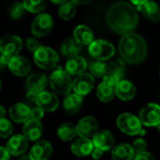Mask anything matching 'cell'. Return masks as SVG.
I'll return each mask as SVG.
<instances>
[{
    "label": "cell",
    "mask_w": 160,
    "mask_h": 160,
    "mask_svg": "<svg viewBox=\"0 0 160 160\" xmlns=\"http://www.w3.org/2000/svg\"><path fill=\"white\" fill-rule=\"evenodd\" d=\"M108 28L115 33L125 35L132 33L138 24V15L133 5L125 1L117 2L107 12Z\"/></svg>",
    "instance_id": "cell-1"
},
{
    "label": "cell",
    "mask_w": 160,
    "mask_h": 160,
    "mask_svg": "<svg viewBox=\"0 0 160 160\" xmlns=\"http://www.w3.org/2000/svg\"><path fill=\"white\" fill-rule=\"evenodd\" d=\"M147 43L138 34L128 33L122 37L119 42V52L123 61L130 64L142 62L147 56Z\"/></svg>",
    "instance_id": "cell-2"
},
{
    "label": "cell",
    "mask_w": 160,
    "mask_h": 160,
    "mask_svg": "<svg viewBox=\"0 0 160 160\" xmlns=\"http://www.w3.org/2000/svg\"><path fill=\"white\" fill-rule=\"evenodd\" d=\"M49 82L52 90L59 95H68L72 91V79L62 67H58L51 73Z\"/></svg>",
    "instance_id": "cell-3"
},
{
    "label": "cell",
    "mask_w": 160,
    "mask_h": 160,
    "mask_svg": "<svg viewBox=\"0 0 160 160\" xmlns=\"http://www.w3.org/2000/svg\"><path fill=\"white\" fill-rule=\"evenodd\" d=\"M34 62L43 70H53L57 67L59 58L58 53L48 46H40L34 52Z\"/></svg>",
    "instance_id": "cell-4"
},
{
    "label": "cell",
    "mask_w": 160,
    "mask_h": 160,
    "mask_svg": "<svg viewBox=\"0 0 160 160\" xmlns=\"http://www.w3.org/2000/svg\"><path fill=\"white\" fill-rule=\"evenodd\" d=\"M116 123L118 128L126 135H145V130L142 128V124L140 123L138 118L131 113H122L117 118Z\"/></svg>",
    "instance_id": "cell-5"
},
{
    "label": "cell",
    "mask_w": 160,
    "mask_h": 160,
    "mask_svg": "<svg viewBox=\"0 0 160 160\" xmlns=\"http://www.w3.org/2000/svg\"><path fill=\"white\" fill-rule=\"evenodd\" d=\"M90 55L96 60H108L112 58L115 54L114 45L103 39L93 40L89 45Z\"/></svg>",
    "instance_id": "cell-6"
},
{
    "label": "cell",
    "mask_w": 160,
    "mask_h": 160,
    "mask_svg": "<svg viewBox=\"0 0 160 160\" xmlns=\"http://www.w3.org/2000/svg\"><path fill=\"white\" fill-rule=\"evenodd\" d=\"M138 120L145 126H157L160 124V106L154 103L147 104L139 111Z\"/></svg>",
    "instance_id": "cell-7"
},
{
    "label": "cell",
    "mask_w": 160,
    "mask_h": 160,
    "mask_svg": "<svg viewBox=\"0 0 160 160\" xmlns=\"http://www.w3.org/2000/svg\"><path fill=\"white\" fill-rule=\"evenodd\" d=\"M125 73V64L122 59H116L108 65L106 74L103 76V81L116 87V85L122 80Z\"/></svg>",
    "instance_id": "cell-8"
},
{
    "label": "cell",
    "mask_w": 160,
    "mask_h": 160,
    "mask_svg": "<svg viewBox=\"0 0 160 160\" xmlns=\"http://www.w3.org/2000/svg\"><path fill=\"white\" fill-rule=\"evenodd\" d=\"M94 87V77L89 72H83L77 75L72 83V90L79 96L89 94Z\"/></svg>",
    "instance_id": "cell-9"
},
{
    "label": "cell",
    "mask_w": 160,
    "mask_h": 160,
    "mask_svg": "<svg viewBox=\"0 0 160 160\" xmlns=\"http://www.w3.org/2000/svg\"><path fill=\"white\" fill-rule=\"evenodd\" d=\"M23 42L16 35H5L0 39V53L10 58L17 56L22 50Z\"/></svg>",
    "instance_id": "cell-10"
},
{
    "label": "cell",
    "mask_w": 160,
    "mask_h": 160,
    "mask_svg": "<svg viewBox=\"0 0 160 160\" xmlns=\"http://www.w3.org/2000/svg\"><path fill=\"white\" fill-rule=\"evenodd\" d=\"M53 28V18L48 13H40L33 20L31 25V31L33 35L38 38L46 36Z\"/></svg>",
    "instance_id": "cell-11"
},
{
    "label": "cell",
    "mask_w": 160,
    "mask_h": 160,
    "mask_svg": "<svg viewBox=\"0 0 160 160\" xmlns=\"http://www.w3.org/2000/svg\"><path fill=\"white\" fill-rule=\"evenodd\" d=\"M99 123L98 121L92 117V116H86L80 119L77 125L75 126L76 128V134L80 138H90L92 137L98 129Z\"/></svg>",
    "instance_id": "cell-12"
},
{
    "label": "cell",
    "mask_w": 160,
    "mask_h": 160,
    "mask_svg": "<svg viewBox=\"0 0 160 160\" xmlns=\"http://www.w3.org/2000/svg\"><path fill=\"white\" fill-rule=\"evenodd\" d=\"M35 104L44 112H53L58 108L59 100L55 93L43 91L38 94Z\"/></svg>",
    "instance_id": "cell-13"
},
{
    "label": "cell",
    "mask_w": 160,
    "mask_h": 160,
    "mask_svg": "<svg viewBox=\"0 0 160 160\" xmlns=\"http://www.w3.org/2000/svg\"><path fill=\"white\" fill-rule=\"evenodd\" d=\"M53 147L50 142L46 140L37 141L29 151L30 160H48L52 154Z\"/></svg>",
    "instance_id": "cell-14"
},
{
    "label": "cell",
    "mask_w": 160,
    "mask_h": 160,
    "mask_svg": "<svg viewBox=\"0 0 160 160\" xmlns=\"http://www.w3.org/2000/svg\"><path fill=\"white\" fill-rule=\"evenodd\" d=\"M47 84V78L43 73H32L26 81V90L28 93L38 95L44 91Z\"/></svg>",
    "instance_id": "cell-15"
},
{
    "label": "cell",
    "mask_w": 160,
    "mask_h": 160,
    "mask_svg": "<svg viewBox=\"0 0 160 160\" xmlns=\"http://www.w3.org/2000/svg\"><path fill=\"white\" fill-rule=\"evenodd\" d=\"M8 66L10 71L16 76H26L29 73L31 69L29 60L18 55L11 58Z\"/></svg>",
    "instance_id": "cell-16"
},
{
    "label": "cell",
    "mask_w": 160,
    "mask_h": 160,
    "mask_svg": "<svg viewBox=\"0 0 160 160\" xmlns=\"http://www.w3.org/2000/svg\"><path fill=\"white\" fill-rule=\"evenodd\" d=\"M28 147V140L23 135H14L11 137L7 142L6 149L10 154L12 155H22L24 154Z\"/></svg>",
    "instance_id": "cell-17"
},
{
    "label": "cell",
    "mask_w": 160,
    "mask_h": 160,
    "mask_svg": "<svg viewBox=\"0 0 160 160\" xmlns=\"http://www.w3.org/2000/svg\"><path fill=\"white\" fill-rule=\"evenodd\" d=\"M92 142L95 148L102 150L103 152L109 151L115 143V139L112 134L108 130H103L96 132L92 136Z\"/></svg>",
    "instance_id": "cell-18"
},
{
    "label": "cell",
    "mask_w": 160,
    "mask_h": 160,
    "mask_svg": "<svg viewBox=\"0 0 160 160\" xmlns=\"http://www.w3.org/2000/svg\"><path fill=\"white\" fill-rule=\"evenodd\" d=\"M43 132L42 124L40 121L29 119L23 127V136L29 141H36L42 137Z\"/></svg>",
    "instance_id": "cell-19"
},
{
    "label": "cell",
    "mask_w": 160,
    "mask_h": 160,
    "mask_svg": "<svg viewBox=\"0 0 160 160\" xmlns=\"http://www.w3.org/2000/svg\"><path fill=\"white\" fill-rule=\"evenodd\" d=\"M94 146L92 142V139L85 138H79L72 142L71 145L72 152L78 156V157H84L88 156L92 153Z\"/></svg>",
    "instance_id": "cell-20"
},
{
    "label": "cell",
    "mask_w": 160,
    "mask_h": 160,
    "mask_svg": "<svg viewBox=\"0 0 160 160\" xmlns=\"http://www.w3.org/2000/svg\"><path fill=\"white\" fill-rule=\"evenodd\" d=\"M30 109L24 103H16L10 108V117L17 123H25L30 119Z\"/></svg>",
    "instance_id": "cell-21"
},
{
    "label": "cell",
    "mask_w": 160,
    "mask_h": 160,
    "mask_svg": "<svg viewBox=\"0 0 160 160\" xmlns=\"http://www.w3.org/2000/svg\"><path fill=\"white\" fill-rule=\"evenodd\" d=\"M115 94L122 101H130L135 97L136 87L128 80H121L115 87Z\"/></svg>",
    "instance_id": "cell-22"
},
{
    "label": "cell",
    "mask_w": 160,
    "mask_h": 160,
    "mask_svg": "<svg viewBox=\"0 0 160 160\" xmlns=\"http://www.w3.org/2000/svg\"><path fill=\"white\" fill-rule=\"evenodd\" d=\"M88 67L86 59L82 57H73L68 59L65 65V71L70 75H79L85 72V70Z\"/></svg>",
    "instance_id": "cell-23"
},
{
    "label": "cell",
    "mask_w": 160,
    "mask_h": 160,
    "mask_svg": "<svg viewBox=\"0 0 160 160\" xmlns=\"http://www.w3.org/2000/svg\"><path fill=\"white\" fill-rule=\"evenodd\" d=\"M73 40L79 45H90L93 41V32L89 27L79 25L73 30Z\"/></svg>",
    "instance_id": "cell-24"
},
{
    "label": "cell",
    "mask_w": 160,
    "mask_h": 160,
    "mask_svg": "<svg viewBox=\"0 0 160 160\" xmlns=\"http://www.w3.org/2000/svg\"><path fill=\"white\" fill-rule=\"evenodd\" d=\"M135 152L128 143H121L112 149L111 156L113 160H132Z\"/></svg>",
    "instance_id": "cell-25"
},
{
    "label": "cell",
    "mask_w": 160,
    "mask_h": 160,
    "mask_svg": "<svg viewBox=\"0 0 160 160\" xmlns=\"http://www.w3.org/2000/svg\"><path fill=\"white\" fill-rule=\"evenodd\" d=\"M82 104H83L82 96H79L75 93H70L65 97L63 101V108L66 113L72 115L79 111Z\"/></svg>",
    "instance_id": "cell-26"
},
{
    "label": "cell",
    "mask_w": 160,
    "mask_h": 160,
    "mask_svg": "<svg viewBox=\"0 0 160 160\" xmlns=\"http://www.w3.org/2000/svg\"><path fill=\"white\" fill-rule=\"evenodd\" d=\"M138 10L141 12L146 19L152 22H157L160 19V7L154 1H148Z\"/></svg>",
    "instance_id": "cell-27"
},
{
    "label": "cell",
    "mask_w": 160,
    "mask_h": 160,
    "mask_svg": "<svg viewBox=\"0 0 160 160\" xmlns=\"http://www.w3.org/2000/svg\"><path fill=\"white\" fill-rule=\"evenodd\" d=\"M97 98L102 102H109L114 98L115 87L103 81L99 84L96 92Z\"/></svg>",
    "instance_id": "cell-28"
},
{
    "label": "cell",
    "mask_w": 160,
    "mask_h": 160,
    "mask_svg": "<svg viewBox=\"0 0 160 160\" xmlns=\"http://www.w3.org/2000/svg\"><path fill=\"white\" fill-rule=\"evenodd\" d=\"M58 137L64 141H69L73 139L76 137V128L72 123L65 122L62 123L57 131Z\"/></svg>",
    "instance_id": "cell-29"
},
{
    "label": "cell",
    "mask_w": 160,
    "mask_h": 160,
    "mask_svg": "<svg viewBox=\"0 0 160 160\" xmlns=\"http://www.w3.org/2000/svg\"><path fill=\"white\" fill-rule=\"evenodd\" d=\"M80 48H81V46H80L73 39H68L62 43L60 47V51L63 56L71 58L78 56V53L80 52Z\"/></svg>",
    "instance_id": "cell-30"
},
{
    "label": "cell",
    "mask_w": 160,
    "mask_h": 160,
    "mask_svg": "<svg viewBox=\"0 0 160 160\" xmlns=\"http://www.w3.org/2000/svg\"><path fill=\"white\" fill-rule=\"evenodd\" d=\"M75 13H76L75 5L71 1H66L60 4L58 8V16L64 21H69L72 19Z\"/></svg>",
    "instance_id": "cell-31"
},
{
    "label": "cell",
    "mask_w": 160,
    "mask_h": 160,
    "mask_svg": "<svg viewBox=\"0 0 160 160\" xmlns=\"http://www.w3.org/2000/svg\"><path fill=\"white\" fill-rule=\"evenodd\" d=\"M23 6L31 13H39L46 8V3L44 0H24Z\"/></svg>",
    "instance_id": "cell-32"
},
{
    "label": "cell",
    "mask_w": 160,
    "mask_h": 160,
    "mask_svg": "<svg viewBox=\"0 0 160 160\" xmlns=\"http://www.w3.org/2000/svg\"><path fill=\"white\" fill-rule=\"evenodd\" d=\"M88 68L91 72V74L97 77H103L108 70V65L102 60L91 61L88 64Z\"/></svg>",
    "instance_id": "cell-33"
},
{
    "label": "cell",
    "mask_w": 160,
    "mask_h": 160,
    "mask_svg": "<svg viewBox=\"0 0 160 160\" xmlns=\"http://www.w3.org/2000/svg\"><path fill=\"white\" fill-rule=\"evenodd\" d=\"M13 132V126L11 122L6 118H1L0 119V138H6L12 136Z\"/></svg>",
    "instance_id": "cell-34"
},
{
    "label": "cell",
    "mask_w": 160,
    "mask_h": 160,
    "mask_svg": "<svg viewBox=\"0 0 160 160\" xmlns=\"http://www.w3.org/2000/svg\"><path fill=\"white\" fill-rule=\"evenodd\" d=\"M25 12L26 10L23 6V3L16 2L10 8V15L14 20H18L22 18V16L25 14Z\"/></svg>",
    "instance_id": "cell-35"
},
{
    "label": "cell",
    "mask_w": 160,
    "mask_h": 160,
    "mask_svg": "<svg viewBox=\"0 0 160 160\" xmlns=\"http://www.w3.org/2000/svg\"><path fill=\"white\" fill-rule=\"evenodd\" d=\"M135 153H139V152H146L147 149V142L143 139V138H137L132 146Z\"/></svg>",
    "instance_id": "cell-36"
},
{
    "label": "cell",
    "mask_w": 160,
    "mask_h": 160,
    "mask_svg": "<svg viewBox=\"0 0 160 160\" xmlns=\"http://www.w3.org/2000/svg\"><path fill=\"white\" fill-rule=\"evenodd\" d=\"M43 115H44V111L42 110L38 107H35V108L30 109V119L31 120L41 121L43 118Z\"/></svg>",
    "instance_id": "cell-37"
},
{
    "label": "cell",
    "mask_w": 160,
    "mask_h": 160,
    "mask_svg": "<svg viewBox=\"0 0 160 160\" xmlns=\"http://www.w3.org/2000/svg\"><path fill=\"white\" fill-rule=\"evenodd\" d=\"M26 44H27L28 49L29 51L33 52V53L41 46L40 42H39L37 39L31 38V37H30V38H28V40H27V42H26Z\"/></svg>",
    "instance_id": "cell-38"
},
{
    "label": "cell",
    "mask_w": 160,
    "mask_h": 160,
    "mask_svg": "<svg viewBox=\"0 0 160 160\" xmlns=\"http://www.w3.org/2000/svg\"><path fill=\"white\" fill-rule=\"evenodd\" d=\"M132 160H155V158L149 152H143L139 153H135Z\"/></svg>",
    "instance_id": "cell-39"
},
{
    "label": "cell",
    "mask_w": 160,
    "mask_h": 160,
    "mask_svg": "<svg viewBox=\"0 0 160 160\" xmlns=\"http://www.w3.org/2000/svg\"><path fill=\"white\" fill-rule=\"evenodd\" d=\"M103 154H104V152H103L102 150L98 149V148H95V147L93 148V150H92V153H91L92 157L93 159H95V160L100 159V158L103 156Z\"/></svg>",
    "instance_id": "cell-40"
},
{
    "label": "cell",
    "mask_w": 160,
    "mask_h": 160,
    "mask_svg": "<svg viewBox=\"0 0 160 160\" xmlns=\"http://www.w3.org/2000/svg\"><path fill=\"white\" fill-rule=\"evenodd\" d=\"M0 160H10V153L5 147L0 146Z\"/></svg>",
    "instance_id": "cell-41"
},
{
    "label": "cell",
    "mask_w": 160,
    "mask_h": 160,
    "mask_svg": "<svg viewBox=\"0 0 160 160\" xmlns=\"http://www.w3.org/2000/svg\"><path fill=\"white\" fill-rule=\"evenodd\" d=\"M10 59H11L10 57L0 54V68H4L5 66H8Z\"/></svg>",
    "instance_id": "cell-42"
},
{
    "label": "cell",
    "mask_w": 160,
    "mask_h": 160,
    "mask_svg": "<svg viewBox=\"0 0 160 160\" xmlns=\"http://www.w3.org/2000/svg\"><path fill=\"white\" fill-rule=\"evenodd\" d=\"M130 1H131V3L133 5H135L138 9L139 7H141L142 5H144L146 2H148L149 0H130Z\"/></svg>",
    "instance_id": "cell-43"
},
{
    "label": "cell",
    "mask_w": 160,
    "mask_h": 160,
    "mask_svg": "<svg viewBox=\"0 0 160 160\" xmlns=\"http://www.w3.org/2000/svg\"><path fill=\"white\" fill-rule=\"evenodd\" d=\"M69 1H71L74 5H86L89 4L92 0H69Z\"/></svg>",
    "instance_id": "cell-44"
},
{
    "label": "cell",
    "mask_w": 160,
    "mask_h": 160,
    "mask_svg": "<svg viewBox=\"0 0 160 160\" xmlns=\"http://www.w3.org/2000/svg\"><path fill=\"white\" fill-rule=\"evenodd\" d=\"M5 115H6V109L3 106L0 105V119L5 118Z\"/></svg>",
    "instance_id": "cell-45"
},
{
    "label": "cell",
    "mask_w": 160,
    "mask_h": 160,
    "mask_svg": "<svg viewBox=\"0 0 160 160\" xmlns=\"http://www.w3.org/2000/svg\"><path fill=\"white\" fill-rule=\"evenodd\" d=\"M50 1H51L52 3H54V4H58V5H60V4H62V3L66 2L67 0H50Z\"/></svg>",
    "instance_id": "cell-46"
},
{
    "label": "cell",
    "mask_w": 160,
    "mask_h": 160,
    "mask_svg": "<svg viewBox=\"0 0 160 160\" xmlns=\"http://www.w3.org/2000/svg\"><path fill=\"white\" fill-rule=\"evenodd\" d=\"M20 160H30V158H29L28 155H24V156H22L20 158Z\"/></svg>",
    "instance_id": "cell-47"
},
{
    "label": "cell",
    "mask_w": 160,
    "mask_h": 160,
    "mask_svg": "<svg viewBox=\"0 0 160 160\" xmlns=\"http://www.w3.org/2000/svg\"><path fill=\"white\" fill-rule=\"evenodd\" d=\"M155 127H157L158 131H160V124H158V125H157V126H155Z\"/></svg>",
    "instance_id": "cell-48"
},
{
    "label": "cell",
    "mask_w": 160,
    "mask_h": 160,
    "mask_svg": "<svg viewBox=\"0 0 160 160\" xmlns=\"http://www.w3.org/2000/svg\"><path fill=\"white\" fill-rule=\"evenodd\" d=\"M1 87H2V84H1V80H0V90H1Z\"/></svg>",
    "instance_id": "cell-49"
},
{
    "label": "cell",
    "mask_w": 160,
    "mask_h": 160,
    "mask_svg": "<svg viewBox=\"0 0 160 160\" xmlns=\"http://www.w3.org/2000/svg\"><path fill=\"white\" fill-rule=\"evenodd\" d=\"M159 75H160V72H159Z\"/></svg>",
    "instance_id": "cell-50"
}]
</instances>
